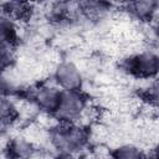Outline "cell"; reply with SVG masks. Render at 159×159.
Masks as SVG:
<instances>
[{"mask_svg": "<svg viewBox=\"0 0 159 159\" xmlns=\"http://www.w3.org/2000/svg\"><path fill=\"white\" fill-rule=\"evenodd\" d=\"M88 142V128L77 123L60 120L57 125L50 130V144L58 152L75 155L82 150Z\"/></svg>", "mask_w": 159, "mask_h": 159, "instance_id": "cell-1", "label": "cell"}, {"mask_svg": "<svg viewBox=\"0 0 159 159\" xmlns=\"http://www.w3.org/2000/svg\"><path fill=\"white\" fill-rule=\"evenodd\" d=\"M159 58L155 51L144 50L132 53L124 60L125 71L140 80H150L157 76Z\"/></svg>", "mask_w": 159, "mask_h": 159, "instance_id": "cell-2", "label": "cell"}, {"mask_svg": "<svg viewBox=\"0 0 159 159\" xmlns=\"http://www.w3.org/2000/svg\"><path fill=\"white\" fill-rule=\"evenodd\" d=\"M87 104V97L82 91H62L58 107L53 116L61 122L76 123Z\"/></svg>", "mask_w": 159, "mask_h": 159, "instance_id": "cell-3", "label": "cell"}, {"mask_svg": "<svg viewBox=\"0 0 159 159\" xmlns=\"http://www.w3.org/2000/svg\"><path fill=\"white\" fill-rule=\"evenodd\" d=\"M53 82L61 91H82L83 75L72 61H60L53 68Z\"/></svg>", "mask_w": 159, "mask_h": 159, "instance_id": "cell-4", "label": "cell"}, {"mask_svg": "<svg viewBox=\"0 0 159 159\" xmlns=\"http://www.w3.org/2000/svg\"><path fill=\"white\" fill-rule=\"evenodd\" d=\"M19 39L16 22L0 12V66H10Z\"/></svg>", "mask_w": 159, "mask_h": 159, "instance_id": "cell-5", "label": "cell"}, {"mask_svg": "<svg viewBox=\"0 0 159 159\" xmlns=\"http://www.w3.org/2000/svg\"><path fill=\"white\" fill-rule=\"evenodd\" d=\"M61 94L62 91L56 84L51 86L48 83H43L32 92L30 99L35 103L39 112L55 114L61 99Z\"/></svg>", "mask_w": 159, "mask_h": 159, "instance_id": "cell-6", "label": "cell"}, {"mask_svg": "<svg viewBox=\"0 0 159 159\" xmlns=\"http://www.w3.org/2000/svg\"><path fill=\"white\" fill-rule=\"evenodd\" d=\"M39 149L40 148L20 134L7 140L5 153L9 159H32Z\"/></svg>", "mask_w": 159, "mask_h": 159, "instance_id": "cell-7", "label": "cell"}, {"mask_svg": "<svg viewBox=\"0 0 159 159\" xmlns=\"http://www.w3.org/2000/svg\"><path fill=\"white\" fill-rule=\"evenodd\" d=\"M124 11L129 14V16L134 17L139 21L150 22L154 20L158 11V1L154 0H143V1H133L127 4Z\"/></svg>", "mask_w": 159, "mask_h": 159, "instance_id": "cell-8", "label": "cell"}, {"mask_svg": "<svg viewBox=\"0 0 159 159\" xmlns=\"http://www.w3.org/2000/svg\"><path fill=\"white\" fill-rule=\"evenodd\" d=\"M112 159H148L147 153L135 144L123 143L113 148L109 153Z\"/></svg>", "mask_w": 159, "mask_h": 159, "instance_id": "cell-9", "label": "cell"}, {"mask_svg": "<svg viewBox=\"0 0 159 159\" xmlns=\"http://www.w3.org/2000/svg\"><path fill=\"white\" fill-rule=\"evenodd\" d=\"M19 118L14 101L0 94V124H11Z\"/></svg>", "mask_w": 159, "mask_h": 159, "instance_id": "cell-10", "label": "cell"}, {"mask_svg": "<svg viewBox=\"0 0 159 159\" xmlns=\"http://www.w3.org/2000/svg\"><path fill=\"white\" fill-rule=\"evenodd\" d=\"M50 159H76L73 154L70 153H63V152H58L57 154H55L53 157H51Z\"/></svg>", "mask_w": 159, "mask_h": 159, "instance_id": "cell-11", "label": "cell"}, {"mask_svg": "<svg viewBox=\"0 0 159 159\" xmlns=\"http://www.w3.org/2000/svg\"><path fill=\"white\" fill-rule=\"evenodd\" d=\"M0 125H1V124H0Z\"/></svg>", "mask_w": 159, "mask_h": 159, "instance_id": "cell-12", "label": "cell"}]
</instances>
